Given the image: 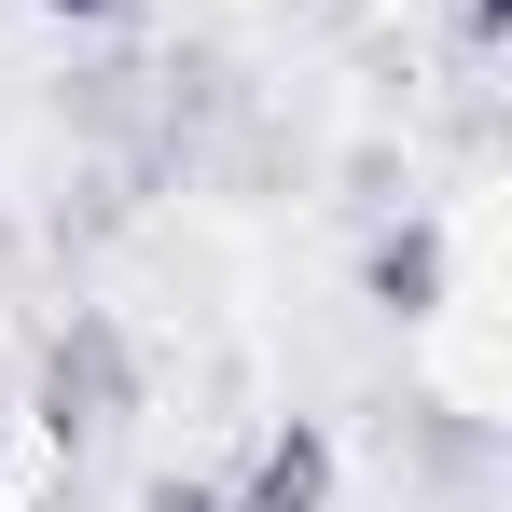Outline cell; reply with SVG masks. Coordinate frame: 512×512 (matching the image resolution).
Listing matches in <instances>:
<instances>
[{"label": "cell", "mask_w": 512, "mask_h": 512, "mask_svg": "<svg viewBox=\"0 0 512 512\" xmlns=\"http://www.w3.org/2000/svg\"><path fill=\"white\" fill-rule=\"evenodd\" d=\"M139 416V360H125V333L111 319H70V333L42 346V429L56 443H97V429Z\"/></svg>", "instance_id": "cell-1"}, {"label": "cell", "mask_w": 512, "mask_h": 512, "mask_svg": "<svg viewBox=\"0 0 512 512\" xmlns=\"http://www.w3.org/2000/svg\"><path fill=\"white\" fill-rule=\"evenodd\" d=\"M333 485H346V443L319 416H277L250 471H222V512H333Z\"/></svg>", "instance_id": "cell-2"}, {"label": "cell", "mask_w": 512, "mask_h": 512, "mask_svg": "<svg viewBox=\"0 0 512 512\" xmlns=\"http://www.w3.org/2000/svg\"><path fill=\"white\" fill-rule=\"evenodd\" d=\"M360 305H374V319H429V305H443V222H388V236L360 250Z\"/></svg>", "instance_id": "cell-3"}, {"label": "cell", "mask_w": 512, "mask_h": 512, "mask_svg": "<svg viewBox=\"0 0 512 512\" xmlns=\"http://www.w3.org/2000/svg\"><path fill=\"white\" fill-rule=\"evenodd\" d=\"M139 512H222V471H167V485H139Z\"/></svg>", "instance_id": "cell-4"}, {"label": "cell", "mask_w": 512, "mask_h": 512, "mask_svg": "<svg viewBox=\"0 0 512 512\" xmlns=\"http://www.w3.org/2000/svg\"><path fill=\"white\" fill-rule=\"evenodd\" d=\"M28 14H56V28H125L139 0H28Z\"/></svg>", "instance_id": "cell-5"}, {"label": "cell", "mask_w": 512, "mask_h": 512, "mask_svg": "<svg viewBox=\"0 0 512 512\" xmlns=\"http://www.w3.org/2000/svg\"><path fill=\"white\" fill-rule=\"evenodd\" d=\"M0 471H14V402H0Z\"/></svg>", "instance_id": "cell-6"}]
</instances>
